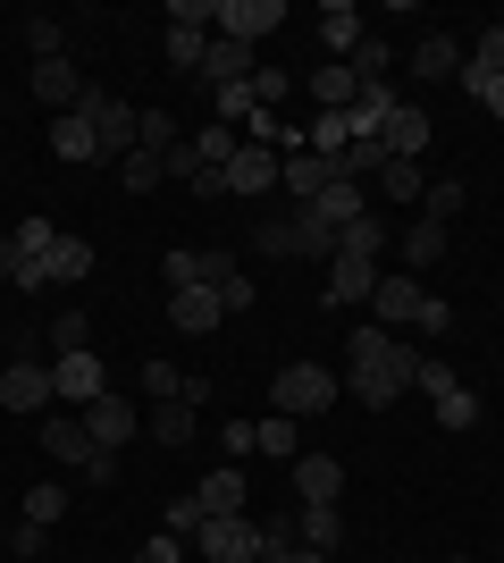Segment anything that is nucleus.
Listing matches in <instances>:
<instances>
[{"instance_id":"obj_55","label":"nucleus","mask_w":504,"mask_h":563,"mask_svg":"<svg viewBox=\"0 0 504 563\" xmlns=\"http://www.w3.org/2000/svg\"><path fill=\"white\" fill-rule=\"evenodd\" d=\"M43 555V530H34V521H18V530H9V563H34Z\"/></svg>"},{"instance_id":"obj_9","label":"nucleus","mask_w":504,"mask_h":563,"mask_svg":"<svg viewBox=\"0 0 504 563\" xmlns=\"http://www.w3.org/2000/svg\"><path fill=\"white\" fill-rule=\"evenodd\" d=\"M328 186H336V161H328V152H312V143H287V177H278V194H287L294 211H303V202H320Z\"/></svg>"},{"instance_id":"obj_37","label":"nucleus","mask_w":504,"mask_h":563,"mask_svg":"<svg viewBox=\"0 0 504 563\" xmlns=\"http://www.w3.org/2000/svg\"><path fill=\"white\" fill-rule=\"evenodd\" d=\"M455 211H462V177H437V186L421 194V219H437V228H455Z\"/></svg>"},{"instance_id":"obj_39","label":"nucleus","mask_w":504,"mask_h":563,"mask_svg":"<svg viewBox=\"0 0 504 563\" xmlns=\"http://www.w3.org/2000/svg\"><path fill=\"white\" fill-rule=\"evenodd\" d=\"M211 295H219V311H227V320H244V311H253V269L236 261V269H227V278H219Z\"/></svg>"},{"instance_id":"obj_10","label":"nucleus","mask_w":504,"mask_h":563,"mask_svg":"<svg viewBox=\"0 0 504 563\" xmlns=\"http://www.w3.org/2000/svg\"><path fill=\"white\" fill-rule=\"evenodd\" d=\"M85 438H93L101 454H119L126 438H144V412H135V404H126L119 387H110L101 404H85Z\"/></svg>"},{"instance_id":"obj_57","label":"nucleus","mask_w":504,"mask_h":563,"mask_svg":"<svg viewBox=\"0 0 504 563\" xmlns=\"http://www.w3.org/2000/svg\"><path fill=\"white\" fill-rule=\"evenodd\" d=\"M278 563H336V555H320V547H287Z\"/></svg>"},{"instance_id":"obj_17","label":"nucleus","mask_w":504,"mask_h":563,"mask_svg":"<svg viewBox=\"0 0 504 563\" xmlns=\"http://www.w3.org/2000/svg\"><path fill=\"white\" fill-rule=\"evenodd\" d=\"M370 295H379V261L336 253L328 261V295H320V303H370Z\"/></svg>"},{"instance_id":"obj_21","label":"nucleus","mask_w":504,"mask_h":563,"mask_svg":"<svg viewBox=\"0 0 504 563\" xmlns=\"http://www.w3.org/2000/svg\"><path fill=\"white\" fill-rule=\"evenodd\" d=\"M412 76H421V85L462 76V43H455V34H421V43H412Z\"/></svg>"},{"instance_id":"obj_19","label":"nucleus","mask_w":504,"mask_h":563,"mask_svg":"<svg viewBox=\"0 0 504 563\" xmlns=\"http://www.w3.org/2000/svg\"><path fill=\"white\" fill-rule=\"evenodd\" d=\"M361 34H370V18H361L354 0H328V9H320V43H328V59H354Z\"/></svg>"},{"instance_id":"obj_5","label":"nucleus","mask_w":504,"mask_h":563,"mask_svg":"<svg viewBox=\"0 0 504 563\" xmlns=\"http://www.w3.org/2000/svg\"><path fill=\"white\" fill-rule=\"evenodd\" d=\"M193 563H261V521L253 514H219L193 530Z\"/></svg>"},{"instance_id":"obj_49","label":"nucleus","mask_w":504,"mask_h":563,"mask_svg":"<svg viewBox=\"0 0 504 563\" xmlns=\"http://www.w3.org/2000/svg\"><path fill=\"white\" fill-rule=\"evenodd\" d=\"M287 93H294V76H287V68H253V101H261V110H278Z\"/></svg>"},{"instance_id":"obj_54","label":"nucleus","mask_w":504,"mask_h":563,"mask_svg":"<svg viewBox=\"0 0 504 563\" xmlns=\"http://www.w3.org/2000/svg\"><path fill=\"white\" fill-rule=\"evenodd\" d=\"M135 563H186V539H168V530H160V539L135 547Z\"/></svg>"},{"instance_id":"obj_44","label":"nucleus","mask_w":504,"mask_h":563,"mask_svg":"<svg viewBox=\"0 0 504 563\" xmlns=\"http://www.w3.org/2000/svg\"><path fill=\"white\" fill-rule=\"evenodd\" d=\"M345 143H354V135H345V110H312V152H328V161H336Z\"/></svg>"},{"instance_id":"obj_48","label":"nucleus","mask_w":504,"mask_h":563,"mask_svg":"<svg viewBox=\"0 0 504 563\" xmlns=\"http://www.w3.org/2000/svg\"><path fill=\"white\" fill-rule=\"evenodd\" d=\"M25 43H34V59H68V34L51 18H25Z\"/></svg>"},{"instance_id":"obj_18","label":"nucleus","mask_w":504,"mask_h":563,"mask_svg":"<svg viewBox=\"0 0 504 563\" xmlns=\"http://www.w3.org/2000/svg\"><path fill=\"white\" fill-rule=\"evenodd\" d=\"M168 320H177L186 336H211L219 320H227V311H219V295H211V286H168Z\"/></svg>"},{"instance_id":"obj_30","label":"nucleus","mask_w":504,"mask_h":563,"mask_svg":"<svg viewBox=\"0 0 504 563\" xmlns=\"http://www.w3.org/2000/svg\"><path fill=\"white\" fill-rule=\"evenodd\" d=\"M186 152H193V168H227V161H236V152H244V135H236V126H219V118H211V126H202V135H193Z\"/></svg>"},{"instance_id":"obj_51","label":"nucleus","mask_w":504,"mask_h":563,"mask_svg":"<svg viewBox=\"0 0 504 563\" xmlns=\"http://www.w3.org/2000/svg\"><path fill=\"white\" fill-rule=\"evenodd\" d=\"M9 235H18V253H51V244H59V228H51V219H18Z\"/></svg>"},{"instance_id":"obj_7","label":"nucleus","mask_w":504,"mask_h":563,"mask_svg":"<svg viewBox=\"0 0 504 563\" xmlns=\"http://www.w3.org/2000/svg\"><path fill=\"white\" fill-rule=\"evenodd\" d=\"M278 177H287V152H278V143H244L236 161H227V194H236V202L278 194Z\"/></svg>"},{"instance_id":"obj_28","label":"nucleus","mask_w":504,"mask_h":563,"mask_svg":"<svg viewBox=\"0 0 504 563\" xmlns=\"http://www.w3.org/2000/svg\"><path fill=\"white\" fill-rule=\"evenodd\" d=\"M0 278L18 286V295H43L51 269H43V253H18V235H0Z\"/></svg>"},{"instance_id":"obj_33","label":"nucleus","mask_w":504,"mask_h":563,"mask_svg":"<svg viewBox=\"0 0 504 563\" xmlns=\"http://www.w3.org/2000/svg\"><path fill=\"white\" fill-rule=\"evenodd\" d=\"M253 253H261V261H303V235H294V211H287V219H261V228H253Z\"/></svg>"},{"instance_id":"obj_29","label":"nucleus","mask_w":504,"mask_h":563,"mask_svg":"<svg viewBox=\"0 0 504 563\" xmlns=\"http://www.w3.org/2000/svg\"><path fill=\"white\" fill-rule=\"evenodd\" d=\"M51 152H59V161H101V135L85 126V110L51 118Z\"/></svg>"},{"instance_id":"obj_6","label":"nucleus","mask_w":504,"mask_h":563,"mask_svg":"<svg viewBox=\"0 0 504 563\" xmlns=\"http://www.w3.org/2000/svg\"><path fill=\"white\" fill-rule=\"evenodd\" d=\"M51 396H59V412H85V404L110 396V371H101L93 353H59L51 362Z\"/></svg>"},{"instance_id":"obj_27","label":"nucleus","mask_w":504,"mask_h":563,"mask_svg":"<svg viewBox=\"0 0 504 563\" xmlns=\"http://www.w3.org/2000/svg\"><path fill=\"white\" fill-rule=\"evenodd\" d=\"M312 101H320V110H354V101H361L354 68H345V59H320V68H312Z\"/></svg>"},{"instance_id":"obj_46","label":"nucleus","mask_w":504,"mask_h":563,"mask_svg":"<svg viewBox=\"0 0 504 563\" xmlns=\"http://www.w3.org/2000/svg\"><path fill=\"white\" fill-rule=\"evenodd\" d=\"M287 547H303V539H294V514H269L261 521V563H278Z\"/></svg>"},{"instance_id":"obj_16","label":"nucleus","mask_w":504,"mask_h":563,"mask_svg":"<svg viewBox=\"0 0 504 563\" xmlns=\"http://www.w3.org/2000/svg\"><path fill=\"white\" fill-rule=\"evenodd\" d=\"M294 496L303 505H336L345 496V463L336 454H294Z\"/></svg>"},{"instance_id":"obj_32","label":"nucleus","mask_w":504,"mask_h":563,"mask_svg":"<svg viewBox=\"0 0 504 563\" xmlns=\"http://www.w3.org/2000/svg\"><path fill=\"white\" fill-rule=\"evenodd\" d=\"M429 261H446V228H437V219H421V228H404V278H421Z\"/></svg>"},{"instance_id":"obj_14","label":"nucleus","mask_w":504,"mask_h":563,"mask_svg":"<svg viewBox=\"0 0 504 563\" xmlns=\"http://www.w3.org/2000/svg\"><path fill=\"white\" fill-rule=\"evenodd\" d=\"M34 101H43L51 118H68L76 101H85V68H76V59H34Z\"/></svg>"},{"instance_id":"obj_20","label":"nucleus","mask_w":504,"mask_h":563,"mask_svg":"<svg viewBox=\"0 0 504 563\" xmlns=\"http://www.w3.org/2000/svg\"><path fill=\"white\" fill-rule=\"evenodd\" d=\"M193 496H202V514L219 521V514H244V505H253V479H244V463H219Z\"/></svg>"},{"instance_id":"obj_47","label":"nucleus","mask_w":504,"mask_h":563,"mask_svg":"<svg viewBox=\"0 0 504 563\" xmlns=\"http://www.w3.org/2000/svg\"><path fill=\"white\" fill-rule=\"evenodd\" d=\"M202 521H211V514H202V496H177V505H168V521H160V530H168V539H193Z\"/></svg>"},{"instance_id":"obj_34","label":"nucleus","mask_w":504,"mask_h":563,"mask_svg":"<svg viewBox=\"0 0 504 563\" xmlns=\"http://www.w3.org/2000/svg\"><path fill=\"white\" fill-rule=\"evenodd\" d=\"M202 51H211L202 25H168V68H177V76H202Z\"/></svg>"},{"instance_id":"obj_43","label":"nucleus","mask_w":504,"mask_h":563,"mask_svg":"<svg viewBox=\"0 0 504 563\" xmlns=\"http://www.w3.org/2000/svg\"><path fill=\"white\" fill-rule=\"evenodd\" d=\"M135 152H160V161H168V152H177V118H168V110H144V135H135Z\"/></svg>"},{"instance_id":"obj_50","label":"nucleus","mask_w":504,"mask_h":563,"mask_svg":"<svg viewBox=\"0 0 504 563\" xmlns=\"http://www.w3.org/2000/svg\"><path fill=\"white\" fill-rule=\"evenodd\" d=\"M455 329V303H446V295H429V303H421V320H412V336H446Z\"/></svg>"},{"instance_id":"obj_8","label":"nucleus","mask_w":504,"mask_h":563,"mask_svg":"<svg viewBox=\"0 0 504 563\" xmlns=\"http://www.w3.org/2000/svg\"><path fill=\"white\" fill-rule=\"evenodd\" d=\"M219 34H227V43H269V34H278V25H287V0H219Z\"/></svg>"},{"instance_id":"obj_56","label":"nucleus","mask_w":504,"mask_h":563,"mask_svg":"<svg viewBox=\"0 0 504 563\" xmlns=\"http://www.w3.org/2000/svg\"><path fill=\"white\" fill-rule=\"evenodd\" d=\"M219 446H227V463H244V454H253V421H227V429H219Z\"/></svg>"},{"instance_id":"obj_52","label":"nucleus","mask_w":504,"mask_h":563,"mask_svg":"<svg viewBox=\"0 0 504 563\" xmlns=\"http://www.w3.org/2000/svg\"><path fill=\"white\" fill-rule=\"evenodd\" d=\"M211 18H219V0H168V25H202L211 34Z\"/></svg>"},{"instance_id":"obj_38","label":"nucleus","mask_w":504,"mask_h":563,"mask_svg":"<svg viewBox=\"0 0 504 563\" xmlns=\"http://www.w3.org/2000/svg\"><path fill=\"white\" fill-rule=\"evenodd\" d=\"M51 345H59V353H93V320H85V311H59V320H51Z\"/></svg>"},{"instance_id":"obj_35","label":"nucleus","mask_w":504,"mask_h":563,"mask_svg":"<svg viewBox=\"0 0 504 563\" xmlns=\"http://www.w3.org/2000/svg\"><path fill=\"white\" fill-rule=\"evenodd\" d=\"M379 194H387V202H421V194H429L421 161H387V168H379Z\"/></svg>"},{"instance_id":"obj_4","label":"nucleus","mask_w":504,"mask_h":563,"mask_svg":"<svg viewBox=\"0 0 504 563\" xmlns=\"http://www.w3.org/2000/svg\"><path fill=\"white\" fill-rule=\"evenodd\" d=\"M412 387H421V396H429L437 429H471V421H480V396H471V387H462V378L446 371V362H429V353H421V362H412Z\"/></svg>"},{"instance_id":"obj_11","label":"nucleus","mask_w":504,"mask_h":563,"mask_svg":"<svg viewBox=\"0 0 504 563\" xmlns=\"http://www.w3.org/2000/svg\"><path fill=\"white\" fill-rule=\"evenodd\" d=\"M51 362H9L0 371V412H51Z\"/></svg>"},{"instance_id":"obj_13","label":"nucleus","mask_w":504,"mask_h":563,"mask_svg":"<svg viewBox=\"0 0 504 563\" xmlns=\"http://www.w3.org/2000/svg\"><path fill=\"white\" fill-rule=\"evenodd\" d=\"M429 110H421V101H395V110H387V126H379V143H387V161H421V152H429Z\"/></svg>"},{"instance_id":"obj_40","label":"nucleus","mask_w":504,"mask_h":563,"mask_svg":"<svg viewBox=\"0 0 504 563\" xmlns=\"http://www.w3.org/2000/svg\"><path fill=\"white\" fill-rule=\"evenodd\" d=\"M462 68H480V76H504V25H480V43L462 51Z\"/></svg>"},{"instance_id":"obj_45","label":"nucleus","mask_w":504,"mask_h":563,"mask_svg":"<svg viewBox=\"0 0 504 563\" xmlns=\"http://www.w3.org/2000/svg\"><path fill=\"white\" fill-rule=\"evenodd\" d=\"M144 396H152V404L186 396V371H177V362H144Z\"/></svg>"},{"instance_id":"obj_42","label":"nucleus","mask_w":504,"mask_h":563,"mask_svg":"<svg viewBox=\"0 0 504 563\" xmlns=\"http://www.w3.org/2000/svg\"><path fill=\"white\" fill-rule=\"evenodd\" d=\"M455 85H462V93H471V101H480L488 118H504V76H480V68H462Z\"/></svg>"},{"instance_id":"obj_3","label":"nucleus","mask_w":504,"mask_h":563,"mask_svg":"<svg viewBox=\"0 0 504 563\" xmlns=\"http://www.w3.org/2000/svg\"><path fill=\"white\" fill-rule=\"evenodd\" d=\"M76 110H85V126L101 135V161H126V152H135V135H144V110H135V101H119V93H101V85H85V101H76Z\"/></svg>"},{"instance_id":"obj_1","label":"nucleus","mask_w":504,"mask_h":563,"mask_svg":"<svg viewBox=\"0 0 504 563\" xmlns=\"http://www.w3.org/2000/svg\"><path fill=\"white\" fill-rule=\"evenodd\" d=\"M412 362H421V353H412L404 336H387L379 320H361V329L345 336V396H354L361 412H395V396L412 387Z\"/></svg>"},{"instance_id":"obj_58","label":"nucleus","mask_w":504,"mask_h":563,"mask_svg":"<svg viewBox=\"0 0 504 563\" xmlns=\"http://www.w3.org/2000/svg\"><path fill=\"white\" fill-rule=\"evenodd\" d=\"M446 563H471V555H446Z\"/></svg>"},{"instance_id":"obj_25","label":"nucleus","mask_w":504,"mask_h":563,"mask_svg":"<svg viewBox=\"0 0 504 563\" xmlns=\"http://www.w3.org/2000/svg\"><path fill=\"white\" fill-rule=\"evenodd\" d=\"M253 454H269V463H294V454H303V421H287V412H261V421H253Z\"/></svg>"},{"instance_id":"obj_12","label":"nucleus","mask_w":504,"mask_h":563,"mask_svg":"<svg viewBox=\"0 0 504 563\" xmlns=\"http://www.w3.org/2000/svg\"><path fill=\"white\" fill-rule=\"evenodd\" d=\"M43 454H51V463H68V471H85V463H93V438H85V412H59V404H51V412H43Z\"/></svg>"},{"instance_id":"obj_22","label":"nucleus","mask_w":504,"mask_h":563,"mask_svg":"<svg viewBox=\"0 0 504 563\" xmlns=\"http://www.w3.org/2000/svg\"><path fill=\"white\" fill-rule=\"evenodd\" d=\"M244 76H253V51L227 43V34H211V51H202V85H211V93H227V85H244Z\"/></svg>"},{"instance_id":"obj_2","label":"nucleus","mask_w":504,"mask_h":563,"mask_svg":"<svg viewBox=\"0 0 504 563\" xmlns=\"http://www.w3.org/2000/svg\"><path fill=\"white\" fill-rule=\"evenodd\" d=\"M336 396H345V378L328 362H287V371L269 378V412H287V421H320Z\"/></svg>"},{"instance_id":"obj_53","label":"nucleus","mask_w":504,"mask_h":563,"mask_svg":"<svg viewBox=\"0 0 504 563\" xmlns=\"http://www.w3.org/2000/svg\"><path fill=\"white\" fill-rule=\"evenodd\" d=\"M186 186H193V202H227V168H193Z\"/></svg>"},{"instance_id":"obj_36","label":"nucleus","mask_w":504,"mask_h":563,"mask_svg":"<svg viewBox=\"0 0 504 563\" xmlns=\"http://www.w3.org/2000/svg\"><path fill=\"white\" fill-rule=\"evenodd\" d=\"M160 177H168V161H160V152H126V161H119V186H126V194H152Z\"/></svg>"},{"instance_id":"obj_23","label":"nucleus","mask_w":504,"mask_h":563,"mask_svg":"<svg viewBox=\"0 0 504 563\" xmlns=\"http://www.w3.org/2000/svg\"><path fill=\"white\" fill-rule=\"evenodd\" d=\"M43 269H51V286H85V278H93V244L59 228V244L43 253Z\"/></svg>"},{"instance_id":"obj_24","label":"nucleus","mask_w":504,"mask_h":563,"mask_svg":"<svg viewBox=\"0 0 504 563\" xmlns=\"http://www.w3.org/2000/svg\"><path fill=\"white\" fill-rule=\"evenodd\" d=\"M193 412H202V404H186V396L152 404V412H144V438H152V446H186V438H193Z\"/></svg>"},{"instance_id":"obj_31","label":"nucleus","mask_w":504,"mask_h":563,"mask_svg":"<svg viewBox=\"0 0 504 563\" xmlns=\"http://www.w3.org/2000/svg\"><path fill=\"white\" fill-rule=\"evenodd\" d=\"M336 253H354V261H379V253H387V219H379V211H361L354 228H336Z\"/></svg>"},{"instance_id":"obj_26","label":"nucleus","mask_w":504,"mask_h":563,"mask_svg":"<svg viewBox=\"0 0 504 563\" xmlns=\"http://www.w3.org/2000/svg\"><path fill=\"white\" fill-rule=\"evenodd\" d=\"M294 539L336 555V547H345V514H336V505H294Z\"/></svg>"},{"instance_id":"obj_15","label":"nucleus","mask_w":504,"mask_h":563,"mask_svg":"<svg viewBox=\"0 0 504 563\" xmlns=\"http://www.w3.org/2000/svg\"><path fill=\"white\" fill-rule=\"evenodd\" d=\"M370 303H379V329H412V320H421V303H429V286L404 278V269H395V278L379 269V295H370Z\"/></svg>"},{"instance_id":"obj_41","label":"nucleus","mask_w":504,"mask_h":563,"mask_svg":"<svg viewBox=\"0 0 504 563\" xmlns=\"http://www.w3.org/2000/svg\"><path fill=\"white\" fill-rule=\"evenodd\" d=\"M59 514H68V488H59V479H43V488L25 496V521H34V530H51Z\"/></svg>"}]
</instances>
